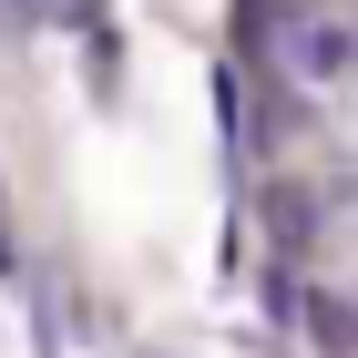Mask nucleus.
Returning <instances> with one entry per match:
<instances>
[{
  "label": "nucleus",
  "instance_id": "f257e3e1",
  "mask_svg": "<svg viewBox=\"0 0 358 358\" xmlns=\"http://www.w3.org/2000/svg\"><path fill=\"white\" fill-rule=\"evenodd\" d=\"M287 72H297V83H348L358 72V31L348 21H287Z\"/></svg>",
  "mask_w": 358,
  "mask_h": 358
},
{
  "label": "nucleus",
  "instance_id": "f03ea898",
  "mask_svg": "<svg viewBox=\"0 0 358 358\" xmlns=\"http://www.w3.org/2000/svg\"><path fill=\"white\" fill-rule=\"evenodd\" d=\"M215 134L246 143V83H236V72H215Z\"/></svg>",
  "mask_w": 358,
  "mask_h": 358
},
{
  "label": "nucleus",
  "instance_id": "7ed1b4c3",
  "mask_svg": "<svg viewBox=\"0 0 358 358\" xmlns=\"http://www.w3.org/2000/svg\"><path fill=\"white\" fill-rule=\"evenodd\" d=\"M0 21H10V31H41V0H0Z\"/></svg>",
  "mask_w": 358,
  "mask_h": 358
},
{
  "label": "nucleus",
  "instance_id": "20e7f679",
  "mask_svg": "<svg viewBox=\"0 0 358 358\" xmlns=\"http://www.w3.org/2000/svg\"><path fill=\"white\" fill-rule=\"evenodd\" d=\"M0 276H21V256H10V225H0Z\"/></svg>",
  "mask_w": 358,
  "mask_h": 358
}]
</instances>
